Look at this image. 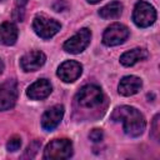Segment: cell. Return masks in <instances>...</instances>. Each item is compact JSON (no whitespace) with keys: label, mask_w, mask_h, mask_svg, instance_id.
Returning a JSON list of instances; mask_svg holds the SVG:
<instances>
[{"label":"cell","mask_w":160,"mask_h":160,"mask_svg":"<svg viewBox=\"0 0 160 160\" xmlns=\"http://www.w3.org/2000/svg\"><path fill=\"white\" fill-rule=\"evenodd\" d=\"M112 121H121L124 125V131L131 138L141 135L145 130L146 122L142 114L131 106H120L116 108L111 114Z\"/></svg>","instance_id":"1"},{"label":"cell","mask_w":160,"mask_h":160,"mask_svg":"<svg viewBox=\"0 0 160 160\" xmlns=\"http://www.w3.org/2000/svg\"><path fill=\"white\" fill-rule=\"evenodd\" d=\"M72 155V144L68 139H55L50 141L44 150V159L61 160Z\"/></svg>","instance_id":"2"},{"label":"cell","mask_w":160,"mask_h":160,"mask_svg":"<svg viewBox=\"0 0 160 160\" xmlns=\"http://www.w3.org/2000/svg\"><path fill=\"white\" fill-rule=\"evenodd\" d=\"M132 20L139 28H148L156 20V10L146 1L136 2L132 11Z\"/></svg>","instance_id":"3"},{"label":"cell","mask_w":160,"mask_h":160,"mask_svg":"<svg viewBox=\"0 0 160 160\" xmlns=\"http://www.w3.org/2000/svg\"><path fill=\"white\" fill-rule=\"evenodd\" d=\"M76 101L80 106L84 108L98 106L102 101V91L96 85H85L79 90L76 95Z\"/></svg>","instance_id":"4"},{"label":"cell","mask_w":160,"mask_h":160,"mask_svg":"<svg viewBox=\"0 0 160 160\" xmlns=\"http://www.w3.org/2000/svg\"><path fill=\"white\" fill-rule=\"evenodd\" d=\"M32 28L40 38L50 39L60 30L61 25L56 20L50 19L45 15H36L32 21Z\"/></svg>","instance_id":"5"},{"label":"cell","mask_w":160,"mask_h":160,"mask_svg":"<svg viewBox=\"0 0 160 160\" xmlns=\"http://www.w3.org/2000/svg\"><path fill=\"white\" fill-rule=\"evenodd\" d=\"M91 39V32L89 29L84 28L79 30L74 36H71L69 40L64 42V50L70 54H79L86 49Z\"/></svg>","instance_id":"6"},{"label":"cell","mask_w":160,"mask_h":160,"mask_svg":"<svg viewBox=\"0 0 160 160\" xmlns=\"http://www.w3.org/2000/svg\"><path fill=\"white\" fill-rule=\"evenodd\" d=\"M18 99V85L14 80L0 84V111L11 109Z\"/></svg>","instance_id":"7"},{"label":"cell","mask_w":160,"mask_h":160,"mask_svg":"<svg viewBox=\"0 0 160 160\" xmlns=\"http://www.w3.org/2000/svg\"><path fill=\"white\" fill-rule=\"evenodd\" d=\"M129 36V29L122 24H112L110 25L102 34V42L108 46H115L126 40Z\"/></svg>","instance_id":"8"},{"label":"cell","mask_w":160,"mask_h":160,"mask_svg":"<svg viewBox=\"0 0 160 160\" xmlns=\"http://www.w3.org/2000/svg\"><path fill=\"white\" fill-rule=\"evenodd\" d=\"M82 72V66L74 60H68L62 62L58 69V76L64 82H72L75 81Z\"/></svg>","instance_id":"9"},{"label":"cell","mask_w":160,"mask_h":160,"mask_svg":"<svg viewBox=\"0 0 160 160\" xmlns=\"http://www.w3.org/2000/svg\"><path fill=\"white\" fill-rule=\"evenodd\" d=\"M45 60H46V56L42 51L34 50L25 54L20 59V65L24 71H35L45 64Z\"/></svg>","instance_id":"10"},{"label":"cell","mask_w":160,"mask_h":160,"mask_svg":"<svg viewBox=\"0 0 160 160\" xmlns=\"http://www.w3.org/2000/svg\"><path fill=\"white\" fill-rule=\"evenodd\" d=\"M62 116H64V106L62 105H54L44 112V115L41 118V125L45 130L50 131L59 125Z\"/></svg>","instance_id":"11"},{"label":"cell","mask_w":160,"mask_h":160,"mask_svg":"<svg viewBox=\"0 0 160 160\" xmlns=\"http://www.w3.org/2000/svg\"><path fill=\"white\" fill-rule=\"evenodd\" d=\"M51 84L49 80L46 79H39L38 81H35L34 84H31L28 90H26V95L32 99V100H42L45 98H48L51 92Z\"/></svg>","instance_id":"12"},{"label":"cell","mask_w":160,"mask_h":160,"mask_svg":"<svg viewBox=\"0 0 160 160\" xmlns=\"http://www.w3.org/2000/svg\"><path fill=\"white\" fill-rule=\"evenodd\" d=\"M141 85L142 82L138 76H132V75L125 76L119 82V92L124 96H130L136 94L140 90Z\"/></svg>","instance_id":"13"},{"label":"cell","mask_w":160,"mask_h":160,"mask_svg":"<svg viewBox=\"0 0 160 160\" xmlns=\"http://www.w3.org/2000/svg\"><path fill=\"white\" fill-rule=\"evenodd\" d=\"M18 39V28L15 24L6 21L0 25V42L4 45H14Z\"/></svg>","instance_id":"14"},{"label":"cell","mask_w":160,"mask_h":160,"mask_svg":"<svg viewBox=\"0 0 160 160\" xmlns=\"http://www.w3.org/2000/svg\"><path fill=\"white\" fill-rule=\"evenodd\" d=\"M148 51L145 49H140V48H136V49H132L130 51H126L124 52L121 56H120V62L124 65V66H131L134 64H136L138 61H141L144 59L148 58Z\"/></svg>","instance_id":"15"},{"label":"cell","mask_w":160,"mask_h":160,"mask_svg":"<svg viewBox=\"0 0 160 160\" xmlns=\"http://www.w3.org/2000/svg\"><path fill=\"white\" fill-rule=\"evenodd\" d=\"M122 12V4L119 1H111L99 10V15L104 19H116Z\"/></svg>","instance_id":"16"},{"label":"cell","mask_w":160,"mask_h":160,"mask_svg":"<svg viewBox=\"0 0 160 160\" xmlns=\"http://www.w3.org/2000/svg\"><path fill=\"white\" fill-rule=\"evenodd\" d=\"M20 146H21V139L18 136H12L6 144V148L9 151H16L20 149Z\"/></svg>","instance_id":"17"},{"label":"cell","mask_w":160,"mask_h":160,"mask_svg":"<svg viewBox=\"0 0 160 160\" xmlns=\"http://www.w3.org/2000/svg\"><path fill=\"white\" fill-rule=\"evenodd\" d=\"M40 145H41V144H40L39 141H34V142H31V144L28 146L26 151H25V158H34V155L38 152Z\"/></svg>","instance_id":"18"},{"label":"cell","mask_w":160,"mask_h":160,"mask_svg":"<svg viewBox=\"0 0 160 160\" xmlns=\"http://www.w3.org/2000/svg\"><path fill=\"white\" fill-rule=\"evenodd\" d=\"M89 138H90V140H92L95 142L101 141V139H102V131L100 129H92L90 131V134H89Z\"/></svg>","instance_id":"19"},{"label":"cell","mask_w":160,"mask_h":160,"mask_svg":"<svg viewBox=\"0 0 160 160\" xmlns=\"http://www.w3.org/2000/svg\"><path fill=\"white\" fill-rule=\"evenodd\" d=\"M152 136L159 139V115H156L152 121Z\"/></svg>","instance_id":"20"},{"label":"cell","mask_w":160,"mask_h":160,"mask_svg":"<svg viewBox=\"0 0 160 160\" xmlns=\"http://www.w3.org/2000/svg\"><path fill=\"white\" fill-rule=\"evenodd\" d=\"M28 1H29V0H15V4H16V6H18L19 9H22V8L28 4Z\"/></svg>","instance_id":"21"},{"label":"cell","mask_w":160,"mask_h":160,"mask_svg":"<svg viewBox=\"0 0 160 160\" xmlns=\"http://www.w3.org/2000/svg\"><path fill=\"white\" fill-rule=\"evenodd\" d=\"M2 70H4V64H2V61L0 60V74L2 72Z\"/></svg>","instance_id":"22"},{"label":"cell","mask_w":160,"mask_h":160,"mask_svg":"<svg viewBox=\"0 0 160 160\" xmlns=\"http://www.w3.org/2000/svg\"><path fill=\"white\" fill-rule=\"evenodd\" d=\"M89 2H91V4H96V2H99L100 0H88Z\"/></svg>","instance_id":"23"},{"label":"cell","mask_w":160,"mask_h":160,"mask_svg":"<svg viewBox=\"0 0 160 160\" xmlns=\"http://www.w3.org/2000/svg\"><path fill=\"white\" fill-rule=\"evenodd\" d=\"M1 1H4V0H0V2H1Z\"/></svg>","instance_id":"24"}]
</instances>
